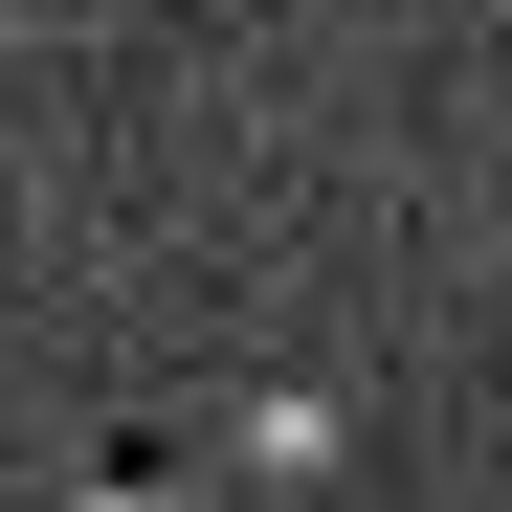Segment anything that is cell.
Returning a JSON list of instances; mask_svg holds the SVG:
<instances>
[{
    "instance_id": "cell-1",
    "label": "cell",
    "mask_w": 512,
    "mask_h": 512,
    "mask_svg": "<svg viewBox=\"0 0 512 512\" xmlns=\"http://www.w3.org/2000/svg\"><path fill=\"white\" fill-rule=\"evenodd\" d=\"M67 512H201V490H179V446H112V468H67Z\"/></svg>"
}]
</instances>
